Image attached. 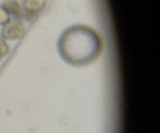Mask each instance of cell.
Masks as SVG:
<instances>
[{
    "label": "cell",
    "mask_w": 160,
    "mask_h": 133,
    "mask_svg": "<svg viewBox=\"0 0 160 133\" xmlns=\"http://www.w3.org/2000/svg\"><path fill=\"white\" fill-rule=\"evenodd\" d=\"M59 51L65 61L74 65H84L98 58L102 48L98 34L92 28L76 25L68 28L59 40Z\"/></svg>",
    "instance_id": "cell-1"
},
{
    "label": "cell",
    "mask_w": 160,
    "mask_h": 133,
    "mask_svg": "<svg viewBox=\"0 0 160 133\" xmlns=\"http://www.w3.org/2000/svg\"><path fill=\"white\" fill-rule=\"evenodd\" d=\"M23 32V26L19 20H11L3 27V36L7 38H18Z\"/></svg>",
    "instance_id": "cell-2"
},
{
    "label": "cell",
    "mask_w": 160,
    "mask_h": 133,
    "mask_svg": "<svg viewBox=\"0 0 160 133\" xmlns=\"http://www.w3.org/2000/svg\"><path fill=\"white\" fill-rule=\"evenodd\" d=\"M44 4V0H26L25 6L28 10H37L40 9Z\"/></svg>",
    "instance_id": "cell-3"
},
{
    "label": "cell",
    "mask_w": 160,
    "mask_h": 133,
    "mask_svg": "<svg viewBox=\"0 0 160 133\" xmlns=\"http://www.w3.org/2000/svg\"><path fill=\"white\" fill-rule=\"evenodd\" d=\"M7 20V13L6 11L0 8V23H4Z\"/></svg>",
    "instance_id": "cell-4"
}]
</instances>
